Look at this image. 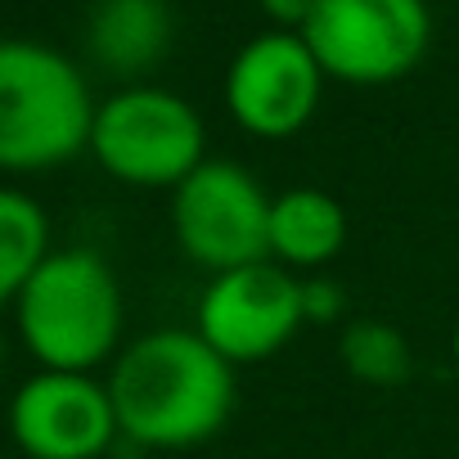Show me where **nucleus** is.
Returning <instances> with one entry per match:
<instances>
[{
  "label": "nucleus",
  "instance_id": "f03ea898",
  "mask_svg": "<svg viewBox=\"0 0 459 459\" xmlns=\"http://www.w3.org/2000/svg\"><path fill=\"white\" fill-rule=\"evenodd\" d=\"M14 329L37 369L95 374L113 365L126 329L117 271L95 248H50L14 298Z\"/></svg>",
  "mask_w": 459,
  "mask_h": 459
},
{
  "label": "nucleus",
  "instance_id": "a211bd4d",
  "mask_svg": "<svg viewBox=\"0 0 459 459\" xmlns=\"http://www.w3.org/2000/svg\"><path fill=\"white\" fill-rule=\"evenodd\" d=\"M144 459H176V455H162V450H149Z\"/></svg>",
  "mask_w": 459,
  "mask_h": 459
},
{
  "label": "nucleus",
  "instance_id": "f257e3e1",
  "mask_svg": "<svg viewBox=\"0 0 459 459\" xmlns=\"http://www.w3.org/2000/svg\"><path fill=\"white\" fill-rule=\"evenodd\" d=\"M108 396L122 441L162 455L212 441L235 414V365L203 342L198 329H149L113 356Z\"/></svg>",
  "mask_w": 459,
  "mask_h": 459
},
{
  "label": "nucleus",
  "instance_id": "7ed1b4c3",
  "mask_svg": "<svg viewBox=\"0 0 459 459\" xmlns=\"http://www.w3.org/2000/svg\"><path fill=\"white\" fill-rule=\"evenodd\" d=\"M95 91L77 59L32 37H0V171L46 176L91 149Z\"/></svg>",
  "mask_w": 459,
  "mask_h": 459
},
{
  "label": "nucleus",
  "instance_id": "2eb2a0df",
  "mask_svg": "<svg viewBox=\"0 0 459 459\" xmlns=\"http://www.w3.org/2000/svg\"><path fill=\"white\" fill-rule=\"evenodd\" d=\"M257 10L271 28L280 32H302L311 23V14L320 10V0H257Z\"/></svg>",
  "mask_w": 459,
  "mask_h": 459
},
{
  "label": "nucleus",
  "instance_id": "9b49d317",
  "mask_svg": "<svg viewBox=\"0 0 459 459\" xmlns=\"http://www.w3.org/2000/svg\"><path fill=\"white\" fill-rule=\"evenodd\" d=\"M347 207L316 185H293L271 198V262L293 275H316L347 248Z\"/></svg>",
  "mask_w": 459,
  "mask_h": 459
},
{
  "label": "nucleus",
  "instance_id": "4468645a",
  "mask_svg": "<svg viewBox=\"0 0 459 459\" xmlns=\"http://www.w3.org/2000/svg\"><path fill=\"white\" fill-rule=\"evenodd\" d=\"M347 289L338 280H329L325 271L302 275V320L307 325H347Z\"/></svg>",
  "mask_w": 459,
  "mask_h": 459
},
{
  "label": "nucleus",
  "instance_id": "dca6fc26",
  "mask_svg": "<svg viewBox=\"0 0 459 459\" xmlns=\"http://www.w3.org/2000/svg\"><path fill=\"white\" fill-rule=\"evenodd\" d=\"M450 360H455V369H459V325H455V333H450Z\"/></svg>",
  "mask_w": 459,
  "mask_h": 459
},
{
  "label": "nucleus",
  "instance_id": "423d86ee",
  "mask_svg": "<svg viewBox=\"0 0 459 459\" xmlns=\"http://www.w3.org/2000/svg\"><path fill=\"white\" fill-rule=\"evenodd\" d=\"M329 82L392 86L432 50L428 0H320L302 28Z\"/></svg>",
  "mask_w": 459,
  "mask_h": 459
},
{
  "label": "nucleus",
  "instance_id": "9d476101",
  "mask_svg": "<svg viewBox=\"0 0 459 459\" xmlns=\"http://www.w3.org/2000/svg\"><path fill=\"white\" fill-rule=\"evenodd\" d=\"M176 46L171 0H95L86 14V55L122 86L144 82Z\"/></svg>",
  "mask_w": 459,
  "mask_h": 459
},
{
  "label": "nucleus",
  "instance_id": "ddd939ff",
  "mask_svg": "<svg viewBox=\"0 0 459 459\" xmlns=\"http://www.w3.org/2000/svg\"><path fill=\"white\" fill-rule=\"evenodd\" d=\"M338 360L365 387H401L414 369L410 338L387 320H347L338 329Z\"/></svg>",
  "mask_w": 459,
  "mask_h": 459
},
{
  "label": "nucleus",
  "instance_id": "0eeeda50",
  "mask_svg": "<svg viewBox=\"0 0 459 459\" xmlns=\"http://www.w3.org/2000/svg\"><path fill=\"white\" fill-rule=\"evenodd\" d=\"M325 86L329 77L311 55L307 37L266 28L235 50L221 82V100L230 122L244 135L275 144L302 135L316 122L325 104Z\"/></svg>",
  "mask_w": 459,
  "mask_h": 459
},
{
  "label": "nucleus",
  "instance_id": "f3484780",
  "mask_svg": "<svg viewBox=\"0 0 459 459\" xmlns=\"http://www.w3.org/2000/svg\"><path fill=\"white\" fill-rule=\"evenodd\" d=\"M5 351H10V347H5V333H0V374H5Z\"/></svg>",
  "mask_w": 459,
  "mask_h": 459
},
{
  "label": "nucleus",
  "instance_id": "6e6552de",
  "mask_svg": "<svg viewBox=\"0 0 459 459\" xmlns=\"http://www.w3.org/2000/svg\"><path fill=\"white\" fill-rule=\"evenodd\" d=\"M194 329L230 365H262L280 356L302 329V275L280 262H248L207 275L194 302Z\"/></svg>",
  "mask_w": 459,
  "mask_h": 459
},
{
  "label": "nucleus",
  "instance_id": "1a4fd4ad",
  "mask_svg": "<svg viewBox=\"0 0 459 459\" xmlns=\"http://www.w3.org/2000/svg\"><path fill=\"white\" fill-rule=\"evenodd\" d=\"M5 428L23 459H108L122 437L108 383L73 369L28 374L5 405Z\"/></svg>",
  "mask_w": 459,
  "mask_h": 459
},
{
  "label": "nucleus",
  "instance_id": "20e7f679",
  "mask_svg": "<svg viewBox=\"0 0 459 459\" xmlns=\"http://www.w3.org/2000/svg\"><path fill=\"white\" fill-rule=\"evenodd\" d=\"M100 171L131 189H176L207 153L203 113L158 82L117 86L95 104L91 149Z\"/></svg>",
  "mask_w": 459,
  "mask_h": 459
},
{
  "label": "nucleus",
  "instance_id": "f8f14e48",
  "mask_svg": "<svg viewBox=\"0 0 459 459\" xmlns=\"http://www.w3.org/2000/svg\"><path fill=\"white\" fill-rule=\"evenodd\" d=\"M50 248L55 239L46 207L19 185H0V311L14 307V298L50 257Z\"/></svg>",
  "mask_w": 459,
  "mask_h": 459
},
{
  "label": "nucleus",
  "instance_id": "39448f33",
  "mask_svg": "<svg viewBox=\"0 0 459 459\" xmlns=\"http://www.w3.org/2000/svg\"><path fill=\"white\" fill-rule=\"evenodd\" d=\"M271 198L235 158H203L171 189V235L180 253L207 271H235L271 257Z\"/></svg>",
  "mask_w": 459,
  "mask_h": 459
}]
</instances>
